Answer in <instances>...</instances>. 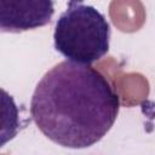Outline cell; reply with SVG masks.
I'll return each mask as SVG.
<instances>
[{
	"mask_svg": "<svg viewBox=\"0 0 155 155\" xmlns=\"http://www.w3.org/2000/svg\"><path fill=\"white\" fill-rule=\"evenodd\" d=\"M110 25L102 12L81 1L68 2L53 31V44L67 61L90 65L109 51Z\"/></svg>",
	"mask_w": 155,
	"mask_h": 155,
	"instance_id": "7a4b0ae2",
	"label": "cell"
},
{
	"mask_svg": "<svg viewBox=\"0 0 155 155\" xmlns=\"http://www.w3.org/2000/svg\"><path fill=\"white\" fill-rule=\"evenodd\" d=\"M119 109L120 98L99 70L67 59L45 73L30 102L40 132L70 149L98 143L113 127Z\"/></svg>",
	"mask_w": 155,
	"mask_h": 155,
	"instance_id": "6da1fadb",
	"label": "cell"
},
{
	"mask_svg": "<svg viewBox=\"0 0 155 155\" xmlns=\"http://www.w3.org/2000/svg\"><path fill=\"white\" fill-rule=\"evenodd\" d=\"M54 2L51 0H0V28L4 33H21L51 22Z\"/></svg>",
	"mask_w": 155,
	"mask_h": 155,
	"instance_id": "3957f363",
	"label": "cell"
}]
</instances>
